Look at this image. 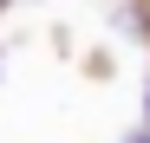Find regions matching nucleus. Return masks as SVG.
I'll use <instances>...</instances> for the list:
<instances>
[{"mask_svg": "<svg viewBox=\"0 0 150 143\" xmlns=\"http://www.w3.org/2000/svg\"><path fill=\"white\" fill-rule=\"evenodd\" d=\"M131 143H150V137H131Z\"/></svg>", "mask_w": 150, "mask_h": 143, "instance_id": "f257e3e1", "label": "nucleus"}]
</instances>
